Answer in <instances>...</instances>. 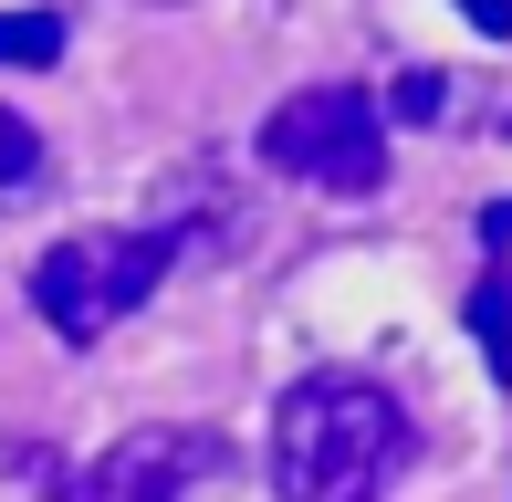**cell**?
<instances>
[{
  "label": "cell",
  "instance_id": "1",
  "mask_svg": "<svg viewBox=\"0 0 512 502\" xmlns=\"http://www.w3.org/2000/svg\"><path fill=\"white\" fill-rule=\"evenodd\" d=\"M408 450V408L356 367H314L272 408V502H377Z\"/></svg>",
  "mask_w": 512,
  "mask_h": 502
},
{
  "label": "cell",
  "instance_id": "2",
  "mask_svg": "<svg viewBox=\"0 0 512 502\" xmlns=\"http://www.w3.org/2000/svg\"><path fill=\"white\" fill-rule=\"evenodd\" d=\"M178 241L168 231H84V241H53L32 262V304L63 346H95L105 325H126L157 283H168Z\"/></svg>",
  "mask_w": 512,
  "mask_h": 502
},
{
  "label": "cell",
  "instance_id": "3",
  "mask_svg": "<svg viewBox=\"0 0 512 502\" xmlns=\"http://www.w3.org/2000/svg\"><path fill=\"white\" fill-rule=\"evenodd\" d=\"M262 168L283 178H324V189H387V136H377V95L366 84H304L293 105L262 116Z\"/></svg>",
  "mask_w": 512,
  "mask_h": 502
},
{
  "label": "cell",
  "instance_id": "4",
  "mask_svg": "<svg viewBox=\"0 0 512 502\" xmlns=\"http://www.w3.org/2000/svg\"><path fill=\"white\" fill-rule=\"evenodd\" d=\"M209 461H220V440H209V429H168V419H157V429H126V440L84 471L74 502H178Z\"/></svg>",
  "mask_w": 512,
  "mask_h": 502
},
{
  "label": "cell",
  "instance_id": "5",
  "mask_svg": "<svg viewBox=\"0 0 512 502\" xmlns=\"http://www.w3.org/2000/svg\"><path fill=\"white\" fill-rule=\"evenodd\" d=\"M471 335H481V367L512 387V272H481L471 283Z\"/></svg>",
  "mask_w": 512,
  "mask_h": 502
},
{
  "label": "cell",
  "instance_id": "6",
  "mask_svg": "<svg viewBox=\"0 0 512 502\" xmlns=\"http://www.w3.org/2000/svg\"><path fill=\"white\" fill-rule=\"evenodd\" d=\"M0 63H63V21L53 11H0Z\"/></svg>",
  "mask_w": 512,
  "mask_h": 502
},
{
  "label": "cell",
  "instance_id": "7",
  "mask_svg": "<svg viewBox=\"0 0 512 502\" xmlns=\"http://www.w3.org/2000/svg\"><path fill=\"white\" fill-rule=\"evenodd\" d=\"M32 178H42V136L0 105V189H32Z\"/></svg>",
  "mask_w": 512,
  "mask_h": 502
},
{
  "label": "cell",
  "instance_id": "8",
  "mask_svg": "<svg viewBox=\"0 0 512 502\" xmlns=\"http://www.w3.org/2000/svg\"><path fill=\"white\" fill-rule=\"evenodd\" d=\"M387 105H398L408 126H439V116H450V74H398V95H387Z\"/></svg>",
  "mask_w": 512,
  "mask_h": 502
},
{
  "label": "cell",
  "instance_id": "9",
  "mask_svg": "<svg viewBox=\"0 0 512 502\" xmlns=\"http://www.w3.org/2000/svg\"><path fill=\"white\" fill-rule=\"evenodd\" d=\"M460 11H471V32H492V42L512 32V0H460Z\"/></svg>",
  "mask_w": 512,
  "mask_h": 502
}]
</instances>
